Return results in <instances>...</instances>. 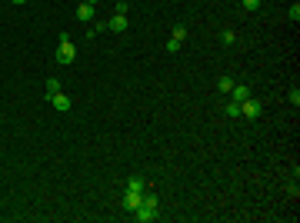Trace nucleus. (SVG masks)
Listing matches in <instances>:
<instances>
[{"label":"nucleus","mask_w":300,"mask_h":223,"mask_svg":"<svg viewBox=\"0 0 300 223\" xmlns=\"http://www.w3.org/2000/svg\"><path fill=\"white\" fill-rule=\"evenodd\" d=\"M157 207H160V200H157V193L154 190H144V203L133 210V220H140V223H150L157 220Z\"/></svg>","instance_id":"f257e3e1"},{"label":"nucleus","mask_w":300,"mask_h":223,"mask_svg":"<svg viewBox=\"0 0 300 223\" xmlns=\"http://www.w3.org/2000/svg\"><path fill=\"white\" fill-rule=\"evenodd\" d=\"M74 57H77V44L64 34L60 44H57V64H74Z\"/></svg>","instance_id":"f03ea898"},{"label":"nucleus","mask_w":300,"mask_h":223,"mask_svg":"<svg viewBox=\"0 0 300 223\" xmlns=\"http://www.w3.org/2000/svg\"><path fill=\"white\" fill-rule=\"evenodd\" d=\"M260 110H264V103L257 100V97H247V100L240 103V117H244V120H257Z\"/></svg>","instance_id":"7ed1b4c3"},{"label":"nucleus","mask_w":300,"mask_h":223,"mask_svg":"<svg viewBox=\"0 0 300 223\" xmlns=\"http://www.w3.org/2000/svg\"><path fill=\"white\" fill-rule=\"evenodd\" d=\"M140 203H144V193H137V190H127V193H123V210L127 213H133Z\"/></svg>","instance_id":"20e7f679"},{"label":"nucleus","mask_w":300,"mask_h":223,"mask_svg":"<svg viewBox=\"0 0 300 223\" xmlns=\"http://www.w3.org/2000/svg\"><path fill=\"white\" fill-rule=\"evenodd\" d=\"M103 23H107V30H113V34H123V30L130 27V23H127V13H113L110 20H103Z\"/></svg>","instance_id":"39448f33"},{"label":"nucleus","mask_w":300,"mask_h":223,"mask_svg":"<svg viewBox=\"0 0 300 223\" xmlns=\"http://www.w3.org/2000/svg\"><path fill=\"white\" fill-rule=\"evenodd\" d=\"M230 97H233V103H244L247 97H250V87H247V83H233V87H230Z\"/></svg>","instance_id":"423d86ee"},{"label":"nucleus","mask_w":300,"mask_h":223,"mask_svg":"<svg viewBox=\"0 0 300 223\" xmlns=\"http://www.w3.org/2000/svg\"><path fill=\"white\" fill-rule=\"evenodd\" d=\"M50 103H54V110H60V113L70 110V97H67L64 90H60V93H54V97H50Z\"/></svg>","instance_id":"0eeeda50"},{"label":"nucleus","mask_w":300,"mask_h":223,"mask_svg":"<svg viewBox=\"0 0 300 223\" xmlns=\"http://www.w3.org/2000/svg\"><path fill=\"white\" fill-rule=\"evenodd\" d=\"M77 20L80 23H90V20H94V7H90V3H80V7H77Z\"/></svg>","instance_id":"6e6552de"},{"label":"nucleus","mask_w":300,"mask_h":223,"mask_svg":"<svg viewBox=\"0 0 300 223\" xmlns=\"http://www.w3.org/2000/svg\"><path fill=\"white\" fill-rule=\"evenodd\" d=\"M127 190H137V193H144V190H147V180H144V177H130V180H127Z\"/></svg>","instance_id":"1a4fd4ad"},{"label":"nucleus","mask_w":300,"mask_h":223,"mask_svg":"<svg viewBox=\"0 0 300 223\" xmlns=\"http://www.w3.org/2000/svg\"><path fill=\"white\" fill-rule=\"evenodd\" d=\"M170 40L184 44V40H187V27H184V23H177V27H174V37H170Z\"/></svg>","instance_id":"9d476101"},{"label":"nucleus","mask_w":300,"mask_h":223,"mask_svg":"<svg viewBox=\"0 0 300 223\" xmlns=\"http://www.w3.org/2000/svg\"><path fill=\"white\" fill-rule=\"evenodd\" d=\"M223 113H227V117H230V120H237V117H240V103H227V107H223Z\"/></svg>","instance_id":"9b49d317"},{"label":"nucleus","mask_w":300,"mask_h":223,"mask_svg":"<svg viewBox=\"0 0 300 223\" xmlns=\"http://www.w3.org/2000/svg\"><path fill=\"white\" fill-rule=\"evenodd\" d=\"M230 87H233V77H220L217 80V90H220V93H230Z\"/></svg>","instance_id":"f8f14e48"},{"label":"nucleus","mask_w":300,"mask_h":223,"mask_svg":"<svg viewBox=\"0 0 300 223\" xmlns=\"http://www.w3.org/2000/svg\"><path fill=\"white\" fill-rule=\"evenodd\" d=\"M54 93H60V80H47V100H50V97H54Z\"/></svg>","instance_id":"ddd939ff"},{"label":"nucleus","mask_w":300,"mask_h":223,"mask_svg":"<svg viewBox=\"0 0 300 223\" xmlns=\"http://www.w3.org/2000/svg\"><path fill=\"white\" fill-rule=\"evenodd\" d=\"M287 17H290V20H294V23L300 20V3H297V0H294V3H290V10H287Z\"/></svg>","instance_id":"4468645a"},{"label":"nucleus","mask_w":300,"mask_h":223,"mask_svg":"<svg viewBox=\"0 0 300 223\" xmlns=\"http://www.w3.org/2000/svg\"><path fill=\"white\" fill-rule=\"evenodd\" d=\"M220 40H223V44H227V47H230L233 40H237V34H233V30H223V34H220Z\"/></svg>","instance_id":"2eb2a0df"},{"label":"nucleus","mask_w":300,"mask_h":223,"mask_svg":"<svg viewBox=\"0 0 300 223\" xmlns=\"http://www.w3.org/2000/svg\"><path fill=\"white\" fill-rule=\"evenodd\" d=\"M240 7H244V10H257V7H260V0H240Z\"/></svg>","instance_id":"dca6fc26"},{"label":"nucleus","mask_w":300,"mask_h":223,"mask_svg":"<svg viewBox=\"0 0 300 223\" xmlns=\"http://www.w3.org/2000/svg\"><path fill=\"white\" fill-rule=\"evenodd\" d=\"M180 47H184V44H177V40H167V54H177Z\"/></svg>","instance_id":"f3484780"},{"label":"nucleus","mask_w":300,"mask_h":223,"mask_svg":"<svg viewBox=\"0 0 300 223\" xmlns=\"http://www.w3.org/2000/svg\"><path fill=\"white\" fill-rule=\"evenodd\" d=\"M290 103H294V107H300V90H297V87L290 90Z\"/></svg>","instance_id":"a211bd4d"},{"label":"nucleus","mask_w":300,"mask_h":223,"mask_svg":"<svg viewBox=\"0 0 300 223\" xmlns=\"http://www.w3.org/2000/svg\"><path fill=\"white\" fill-rule=\"evenodd\" d=\"M84 3H90V7H97V0H84Z\"/></svg>","instance_id":"6ab92c4d"},{"label":"nucleus","mask_w":300,"mask_h":223,"mask_svg":"<svg viewBox=\"0 0 300 223\" xmlns=\"http://www.w3.org/2000/svg\"><path fill=\"white\" fill-rule=\"evenodd\" d=\"M10 3H27V0H10Z\"/></svg>","instance_id":"aec40b11"}]
</instances>
